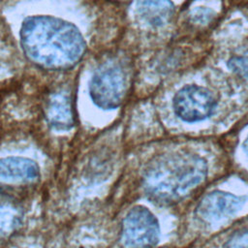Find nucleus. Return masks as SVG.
I'll use <instances>...</instances> for the list:
<instances>
[{
  "label": "nucleus",
  "mask_w": 248,
  "mask_h": 248,
  "mask_svg": "<svg viewBox=\"0 0 248 248\" xmlns=\"http://www.w3.org/2000/svg\"><path fill=\"white\" fill-rule=\"evenodd\" d=\"M207 175L203 158L192 153L158 158L145 170L142 187L154 202L172 203L201 184Z\"/></svg>",
  "instance_id": "nucleus-2"
},
{
  "label": "nucleus",
  "mask_w": 248,
  "mask_h": 248,
  "mask_svg": "<svg viewBox=\"0 0 248 248\" xmlns=\"http://www.w3.org/2000/svg\"><path fill=\"white\" fill-rule=\"evenodd\" d=\"M173 110L184 122H199L209 117L215 108L216 100L212 93L199 85L181 88L173 97Z\"/></svg>",
  "instance_id": "nucleus-5"
},
{
  "label": "nucleus",
  "mask_w": 248,
  "mask_h": 248,
  "mask_svg": "<svg viewBox=\"0 0 248 248\" xmlns=\"http://www.w3.org/2000/svg\"><path fill=\"white\" fill-rule=\"evenodd\" d=\"M22 213L12 201L0 198V238L13 234L20 226Z\"/></svg>",
  "instance_id": "nucleus-10"
},
{
  "label": "nucleus",
  "mask_w": 248,
  "mask_h": 248,
  "mask_svg": "<svg viewBox=\"0 0 248 248\" xmlns=\"http://www.w3.org/2000/svg\"><path fill=\"white\" fill-rule=\"evenodd\" d=\"M19 43L27 59L46 71L74 68L86 50V43L77 26L50 16L25 18L19 31Z\"/></svg>",
  "instance_id": "nucleus-1"
},
{
  "label": "nucleus",
  "mask_w": 248,
  "mask_h": 248,
  "mask_svg": "<svg viewBox=\"0 0 248 248\" xmlns=\"http://www.w3.org/2000/svg\"><path fill=\"white\" fill-rule=\"evenodd\" d=\"M39 177L40 169L31 159L24 157L0 159V184H29L37 181Z\"/></svg>",
  "instance_id": "nucleus-7"
},
{
  "label": "nucleus",
  "mask_w": 248,
  "mask_h": 248,
  "mask_svg": "<svg viewBox=\"0 0 248 248\" xmlns=\"http://www.w3.org/2000/svg\"><path fill=\"white\" fill-rule=\"evenodd\" d=\"M228 66L231 70L248 80V55L234 56L231 58L228 62Z\"/></svg>",
  "instance_id": "nucleus-12"
},
{
  "label": "nucleus",
  "mask_w": 248,
  "mask_h": 248,
  "mask_svg": "<svg viewBox=\"0 0 248 248\" xmlns=\"http://www.w3.org/2000/svg\"><path fill=\"white\" fill-rule=\"evenodd\" d=\"M193 20L199 22V23H204L208 20H210L212 18V13L210 10H205V9H202V8H199V9H196L195 11L192 12V15H191Z\"/></svg>",
  "instance_id": "nucleus-13"
},
{
  "label": "nucleus",
  "mask_w": 248,
  "mask_h": 248,
  "mask_svg": "<svg viewBox=\"0 0 248 248\" xmlns=\"http://www.w3.org/2000/svg\"><path fill=\"white\" fill-rule=\"evenodd\" d=\"M136 7L140 18L153 27L165 25L174 10L171 0H137Z\"/></svg>",
  "instance_id": "nucleus-8"
},
{
  "label": "nucleus",
  "mask_w": 248,
  "mask_h": 248,
  "mask_svg": "<svg viewBox=\"0 0 248 248\" xmlns=\"http://www.w3.org/2000/svg\"><path fill=\"white\" fill-rule=\"evenodd\" d=\"M46 119L56 130H69L74 124V113L70 98L63 94H53L46 106Z\"/></svg>",
  "instance_id": "nucleus-9"
},
{
  "label": "nucleus",
  "mask_w": 248,
  "mask_h": 248,
  "mask_svg": "<svg viewBox=\"0 0 248 248\" xmlns=\"http://www.w3.org/2000/svg\"><path fill=\"white\" fill-rule=\"evenodd\" d=\"M126 92L127 76L125 71L117 64L102 65L90 80V98L98 108L103 109L118 108L122 104Z\"/></svg>",
  "instance_id": "nucleus-3"
},
{
  "label": "nucleus",
  "mask_w": 248,
  "mask_h": 248,
  "mask_svg": "<svg viewBox=\"0 0 248 248\" xmlns=\"http://www.w3.org/2000/svg\"><path fill=\"white\" fill-rule=\"evenodd\" d=\"M159 235V223L144 206L133 207L123 219L121 242L125 248H151L158 242Z\"/></svg>",
  "instance_id": "nucleus-4"
},
{
  "label": "nucleus",
  "mask_w": 248,
  "mask_h": 248,
  "mask_svg": "<svg viewBox=\"0 0 248 248\" xmlns=\"http://www.w3.org/2000/svg\"><path fill=\"white\" fill-rule=\"evenodd\" d=\"M242 205L239 197L221 191L205 196L197 208L198 217L206 224L217 223L234 214Z\"/></svg>",
  "instance_id": "nucleus-6"
},
{
  "label": "nucleus",
  "mask_w": 248,
  "mask_h": 248,
  "mask_svg": "<svg viewBox=\"0 0 248 248\" xmlns=\"http://www.w3.org/2000/svg\"><path fill=\"white\" fill-rule=\"evenodd\" d=\"M243 149H244L245 153L248 155V136H247L246 140H245L244 142H243Z\"/></svg>",
  "instance_id": "nucleus-14"
},
{
  "label": "nucleus",
  "mask_w": 248,
  "mask_h": 248,
  "mask_svg": "<svg viewBox=\"0 0 248 248\" xmlns=\"http://www.w3.org/2000/svg\"><path fill=\"white\" fill-rule=\"evenodd\" d=\"M224 248H248V229L233 232L225 242Z\"/></svg>",
  "instance_id": "nucleus-11"
}]
</instances>
